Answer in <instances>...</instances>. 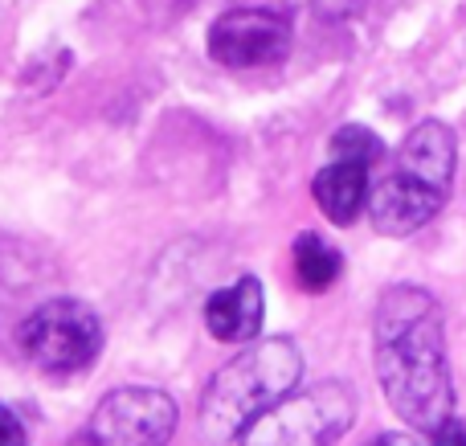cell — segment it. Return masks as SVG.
<instances>
[{
  "label": "cell",
  "instance_id": "6da1fadb",
  "mask_svg": "<svg viewBox=\"0 0 466 446\" xmlns=\"http://www.w3.org/2000/svg\"><path fill=\"white\" fill-rule=\"evenodd\" d=\"M372 357L389 406L413 431H430L451 418L454 385L446 365L442 308L421 287H389L372 316Z\"/></svg>",
  "mask_w": 466,
  "mask_h": 446
},
{
  "label": "cell",
  "instance_id": "7a4b0ae2",
  "mask_svg": "<svg viewBox=\"0 0 466 446\" xmlns=\"http://www.w3.org/2000/svg\"><path fill=\"white\" fill-rule=\"evenodd\" d=\"M303 377V352L287 340H254L246 352L218 369L201 398V426L213 442L241 439L254 418H262L270 406H279Z\"/></svg>",
  "mask_w": 466,
  "mask_h": 446
},
{
  "label": "cell",
  "instance_id": "3957f363",
  "mask_svg": "<svg viewBox=\"0 0 466 446\" xmlns=\"http://www.w3.org/2000/svg\"><path fill=\"white\" fill-rule=\"evenodd\" d=\"M356 422V393L344 381L290 390L241 431V446H336Z\"/></svg>",
  "mask_w": 466,
  "mask_h": 446
},
{
  "label": "cell",
  "instance_id": "277c9868",
  "mask_svg": "<svg viewBox=\"0 0 466 446\" xmlns=\"http://www.w3.org/2000/svg\"><path fill=\"white\" fill-rule=\"evenodd\" d=\"M16 340L41 373H82L103 352V319L82 299H49L25 319Z\"/></svg>",
  "mask_w": 466,
  "mask_h": 446
},
{
  "label": "cell",
  "instance_id": "5b68a950",
  "mask_svg": "<svg viewBox=\"0 0 466 446\" xmlns=\"http://www.w3.org/2000/svg\"><path fill=\"white\" fill-rule=\"evenodd\" d=\"M177 434V406L168 393L127 385L98 401L90 418V446H168Z\"/></svg>",
  "mask_w": 466,
  "mask_h": 446
},
{
  "label": "cell",
  "instance_id": "8992f818",
  "mask_svg": "<svg viewBox=\"0 0 466 446\" xmlns=\"http://www.w3.org/2000/svg\"><path fill=\"white\" fill-rule=\"evenodd\" d=\"M295 25L282 8H229L209 29V57L229 70H258L290 54Z\"/></svg>",
  "mask_w": 466,
  "mask_h": 446
},
{
  "label": "cell",
  "instance_id": "52a82bcc",
  "mask_svg": "<svg viewBox=\"0 0 466 446\" xmlns=\"http://www.w3.org/2000/svg\"><path fill=\"white\" fill-rule=\"evenodd\" d=\"M442 188L426 185L421 177L405 168H393L380 185H372L369 193V218L377 226V234H389V238H405L413 229H421L426 221H434V213L446 205Z\"/></svg>",
  "mask_w": 466,
  "mask_h": 446
},
{
  "label": "cell",
  "instance_id": "ba28073f",
  "mask_svg": "<svg viewBox=\"0 0 466 446\" xmlns=\"http://www.w3.org/2000/svg\"><path fill=\"white\" fill-rule=\"evenodd\" d=\"M262 316H266V295L262 283L254 275H241L233 287L209 295L205 303V328L226 344H249L262 332Z\"/></svg>",
  "mask_w": 466,
  "mask_h": 446
},
{
  "label": "cell",
  "instance_id": "9c48e42d",
  "mask_svg": "<svg viewBox=\"0 0 466 446\" xmlns=\"http://www.w3.org/2000/svg\"><path fill=\"white\" fill-rule=\"evenodd\" d=\"M369 168L372 164L336 160V156H331V164H323L319 177L311 180V197L331 226H352V221L369 209V193H372Z\"/></svg>",
  "mask_w": 466,
  "mask_h": 446
},
{
  "label": "cell",
  "instance_id": "30bf717a",
  "mask_svg": "<svg viewBox=\"0 0 466 446\" xmlns=\"http://www.w3.org/2000/svg\"><path fill=\"white\" fill-rule=\"evenodd\" d=\"M339 250H331L319 234H299L295 238V275L303 291H328L331 283L339 279Z\"/></svg>",
  "mask_w": 466,
  "mask_h": 446
},
{
  "label": "cell",
  "instance_id": "8fae6325",
  "mask_svg": "<svg viewBox=\"0 0 466 446\" xmlns=\"http://www.w3.org/2000/svg\"><path fill=\"white\" fill-rule=\"evenodd\" d=\"M331 156L336 160H360V164H377L380 156H385V144H380L377 131L369 127H356V123H348V127H339L336 136H331Z\"/></svg>",
  "mask_w": 466,
  "mask_h": 446
},
{
  "label": "cell",
  "instance_id": "7c38bea8",
  "mask_svg": "<svg viewBox=\"0 0 466 446\" xmlns=\"http://www.w3.org/2000/svg\"><path fill=\"white\" fill-rule=\"evenodd\" d=\"M369 0H311V13L319 21H352Z\"/></svg>",
  "mask_w": 466,
  "mask_h": 446
},
{
  "label": "cell",
  "instance_id": "4fadbf2b",
  "mask_svg": "<svg viewBox=\"0 0 466 446\" xmlns=\"http://www.w3.org/2000/svg\"><path fill=\"white\" fill-rule=\"evenodd\" d=\"M0 446H25V426L8 406H0Z\"/></svg>",
  "mask_w": 466,
  "mask_h": 446
},
{
  "label": "cell",
  "instance_id": "5bb4252c",
  "mask_svg": "<svg viewBox=\"0 0 466 446\" xmlns=\"http://www.w3.org/2000/svg\"><path fill=\"white\" fill-rule=\"evenodd\" d=\"M434 446H466V426L459 418H446V422L434 431Z\"/></svg>",
  "mask_w": 466,
  "mask_h": 446
},
{
  "label": "cell",
  "instance_id": "9a60e30c",
  "mask_svg": "<svg viewBox=\"0 0 466 446\" xmlns=\"http://www.w3.org/2000/svg\"><path fill=\"white\" fill-rule=\"evenodd\" d=\"M369 446H418L413 434H380V439H372Z\"/></svg>",
  "mask_w": 466,
  "mask_h": 446
}]
</instances>
